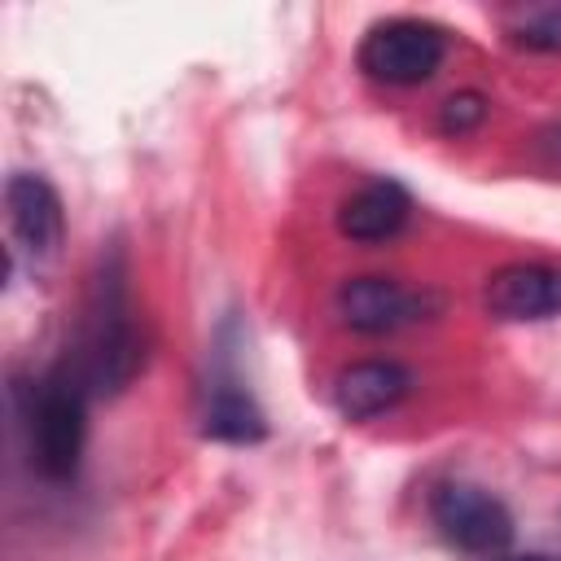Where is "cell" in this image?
Listing matches in <instances>:
<instances>
[{
	"mask_svg": "<svg viewBox=\"0 0 561 561\" xmlns=\"http://www.w3.org/2000/svg\"><path fill=\"white\" fill-rule=\"evenodd\" d=\"M4 210H9V237L13 250H22L31 263H48L61 250L66 237V210L57 188L35 171H13L4 184Z\"/></svg>",
	"mask_w": 561,
	"mask_h": 561,
	"instance_id": "cell-5",
	"label": "cell"
},
{
	"mask_svg": "<svg viewBox=\"0 0 561 561\" xmlns=\"http://www.w3.org/2000/svg\"><path fill=\"white\" fill-rule=\"evenodd\" d=\"M482 118H486V96H482V92H456V96L443 101L438 127H443L447 136H465V131H473Z\"/></svg>",
	"mask_w": 561,
	"mask_h": 561,
	"instance_id": "cell-12",
	"label": "cell"
},
{
	"mask_svg": "<svg viewBox=\"0 0 561 561\" xmlns=\"http://www.w3.org/2000/svg\"><path fill=\"white\" fill-rule=\"evenodd\" d=\"M333 307H337V320L346 329L381 337V333H394L403 324H416L430 311V298L390 280V276H351L337 285Z\"/></svg>",
	"mask_w": 561,
	"mask_h": 561,
	"instance_id": "cell-6",
	"label": "cell"
},
{
	"mask_svg": "<svg viewBox=\"0 0 561 561\" xmlns=\"http://www.w3.org/2000/svg\"><path fill=\"white\" fill-rule=\"evenodd\" d=\"M517 44L526 48H561V4H539V9H526L522 22L513 26Z\"/></svg>",
	"mask_w": 561,
	"mask_h": 561,
	"instance_id": "cell-11",
	"label": "cell"
},
{
	"mask_svg": "<svg viewBox=\"0 0 561 561\" xmlns=\"http://www.w3.org/2000/svg\"><path fill=\"white\" fill-rule=\"evenodd\" d=\"M202 434L219 443H259L267 434V421L254 403V394L232 377L215 373L206 386V408H202Z\"/></svg>",
	"mask_w": 561,
	"mask_h": 561,
	"instance_id": "cell-10",
	"label": "cell"
},
{
	"mask_svg": "<svg viewBox=\"0 0 561 561\" xmlns=\"http://www.w3.org/2000/svg\"><path fill=\"white\" fill-rule=\"evenodd\" d=\"M430 517L438 535L473 557H500L513 539V513L500 495L473 486V482H443L430 495Z\"/></svg>",
	"mask_w": 561,
	"mask_h": 561,
	"instance_id": "cell-4",
	"label": "cell"
},
{
	"mask_svg": "<svg viewBox=\"0 0 561 561\" xmlns=\"http://www.w3.org/2000/svg\"><path fill=\"white\" fill-rule=\"evenodd\" d=\"M140 359H145V342H140V324L127 289V254L110 245L96 263L88 311H83V337L70 364L83 377L88 394H118L140 373Z\"/></svg>",
	"mask_w": 561,
	"mask_h": 561,
	"instance_id": "cell-1",
	"label": "cell"
},
{
	"mask_svg": "<svg viewBox=\"0 0 561 561\" xmlns=\"http://www.w3.org/2000/svg\"><path fill=\"white\" fill-rule=\"evenodd\" d=\"M495 561H561L552 552H508V557H495Z\"/></svg>",
	"mask_w": 561,
	"mask_h": 561,
	"instance_id": "cell-13",
	"label": "cell"
},
{
	"mask_svg": "<svg viewBox=\"0 0 561 561\" xmlns=\"http://www.w3.org/2000/svg\"><path fill=\"white\" fill-rule=\"evenodd\" d=\"M482 302L495 320H548L561 316V267L557 263H508L491 272Z\"/></svg>",
	"mask_w": 561,
	"mask_h": 561,
	"instance_id": "cell-7",
	"label": "cell"
},
{
	"mask_svg": "<svg viewBox=\"0 0 561 561\" xmlns=\"http://www.w3.org/2000/svg\"><path fill=\"white\" fill-rule=\"evenodd\" d=\"M443 57H447L443 26L421 18H386L368 26V35L359 39V70L390 88H412L434 79Z\"/></svg>",
	"mask_w": 561,
	"mask_h": 561,
	"instance_id": "cell-3",
	"label": "cell"
},
{
	"mask_svg": "<svg viewBox=\"0 0 561 561\" xmlns=\"http://www.w3.org/2000/svg\"><path fill=\"white\" fill-rule=\"evenodd\" d=\"M412 215V193L399 180H368L337 206V232L351 241H390Z\"/></svg>",
	"mask_w": 561,
	"mask_h": 561,
	"instance_id": "cell-9",
	"label": "cell"
},
{
	"mask_svg": "<svg viewBox=\"0 0 561 561\" xmlns=\"http://www.w3.org/2000/svg\"><path fill=\"white\" fill-rule=\"evenodd\" d=\"M26 451L31 465L48 482H70L79 473L83 438H88V386L70 359L53 364L39 381H31L22 403Z\"/></svg>",
	"mask_w": 561,
	"mask_h": 561,
	"instance_id": "cell-2",
	"label": "cell"
},
{
	"mask_svg": "<svg viewBox=\"0 0 561 561\" xmlns=\"http://www.w3.org/2000/svg\"><path fill=\"white\" fill-rule=\"evenodd\" d=\"M412 390V373L394 359H359L346 364L333 377V408L346 421H368L377 412H390Z\"/></svg>",
	"mask_w": 561,
	"mask_h": 561,
	"instance_id": "cell-8",
	"label": "cell"
}]
</instances>
